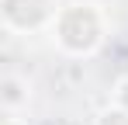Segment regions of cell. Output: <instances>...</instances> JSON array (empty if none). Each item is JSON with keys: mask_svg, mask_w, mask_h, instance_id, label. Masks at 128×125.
<instances>
[{"mask_svg": "<svg viewBox=\"0 0 128 125\" xmlns=\"http://www.w3.org/2000/svg\"><path fill=\"white\" fill-rule=\"evenodd\" d=\"M97 125H128V111L121 104H114V108H107L104 115L97 118Z\"/></svg>", "mask_w": 128, "mask_h": 125, "instance_id": "3957f363", "label": "cell"}, {"mask_svg": "<svg viewBox=\"0 0 128 125\" xmlns=\"http://www.w3.org/2000/svg\"><path fill=\"white\" fill-rule=\"evenodd\" d=\"M114 97H118V104H121V108L128 111V77H125L121 83H118V94H114Z\"/></svg>", "mask_w": 128, "mask_h": 125, "instance_id": "277c9868", "label": "cell"}, {"mask_svg": "<svg viewBox=\"0 0 128 125\" xmlns=\"http://www.w3.org/2000/svg\"><path fill=\"white\" fill-rule=\"evenodd\" d=\"M0 87H4L0 101H4V108H7V115H10V111H14V104L21 101V94H18V90H21V83H18V77H4V83H0Z\"/></svg>", "mask_w": 128, "mask_h": 125, "instance_id": "7a4b0ae2", "label": "cell"}, {"mask_svg": "<svg viewBox=\"0 0 128 125\" xmlns=\"http://www.w3.org/2000/svg\"><path fill=\"white\" fill-rule=\"evenodd\" d=\"M4 125H21V118H14V115H7V118H4Z\"/></svg>", "mask_w": 128, "mask_h": 125, "instance_id": "5b68a950", "label": "cell"}, {"mask_svg": "<svg viewBox=\"0 0 128 125\" xmlns=\"http://www.w3.org/2000/svg\"><path fill=\"white\" fill-rule=\"evenodd\" d=\"M52 31H56V42L62 52H73V56H90L97 52V45L104 42V18L97 7L90 4H73V7H62L56 21H52Z\"/></svg>", "mask_w": 128, "mask_h": 125, "instance_id": "6da1fadb", "label": "cell"}]
</instances>
